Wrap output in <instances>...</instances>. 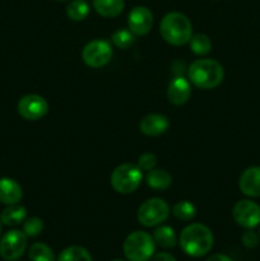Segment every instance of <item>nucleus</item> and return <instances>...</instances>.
Masks as SVG:
<instances>
[{"label": "nucleus", "mask_w": 260, "mask_h": 261, "mask_svg": "<svg viewBox=\"0 0 260 261\" xmlns=\"http://www.w3.org/2000/svg\"><path fill=\"white\" fill-rule=\"evenodd\" d=\"M178 242L181 249L189 256L200 257L211 251L214 237L206 226L201 223H191L181 231Z\"/></svg>", "instance_id": "nucleus-1"}, {"label": "nucleus", "mask_w": 260, "mask_h": 261, "mask_svg": "<svg viewBox=\"0 0 260 261\" xmlns=\"http://www.w3.org/2000/svg\"><path fill=\"white\" fill-rule=\"evenodd\" d=\"M188 78L198 88L213 89L223 82L224 69L214 59H198L189 66Z\"/></svg>", "instance_id": "nucleus-2"}, {"label": "nucleus", "mask_w": 260, "mask_h": 261, "mask_svg": "<svg viewBox=\"0 0 260 261\" xmlns=\"http://www.w3.org/2000/svg\"><path fill=\"white\" fill-rule=\"evenodd\" d=\"M160 32L167 43L183 46L188 43L193 36V24L183 13L170 12L161 20Z\"/></svg>", "instance_id": "nucleus-3"}, {"label": "nucleus", "mask_w": 260, "mask_h": 261, "mask_svg": "<svg viewBox=\"0 0 260 261\" xmlns=\"http://www.w3.org/2000/svg\"><path fill=\"white\" fill-rule=\"evenodd\" d=\"M153 236L144 231H134L125 239L124 255L129 261H148L154 255Z\"/></svg>", "instance_id": "nucleus-4"}, {"label": "nucleus", "mask_w": 260, "mask_h": 261, "mask_svg": "<svg viewBox=\"0 0 260 261\" xmlns=\"http://www.w3.org/2000/svg\"><path fill=\"white\" fill-rule=\"evenodd\" d=\"M143 180L142 170L138 165L122 163L117 166L111 173V185L114 190L119 194H132L140 186Z\"/></svg>", "instance_id": "nucleus-5"}, {"label": "nucleus", "mask_w": 260, "mask_h": 261, "mask_svg": "<svg viewBox=\"0 0 260 261\" xmlns=\"http://www.w3.org/2000/svg\"><path fill=\"white\" fill-rule=\"evenodd\" d=\"M170 216V206L163 199L152 198L145 200L138 209L137 218L142 226L155 227Z\"/></svg>", "instance_id": "nucleus-6"}, {"label": "nucleus", "mask_w": 260, "mask_h": 261, "mask_svg": "<svg viewBox=\"0 0 260 261\" xmlns=\"http://www.w3.org/2000/svg\"><path fill=\"white\" fill-rule=\"evenodd\" d=\"M112 58V47L107 41H89L82 51V59L89 68L98 69L106 65Z\"/></svg>", "instance_id": "nucleus-7"}, {"label": "nucleus", "mask_w": 260, "mask_h": 261, "mask_svg": "<svg viewBox=\"0 0 260 261\" xmlns=\"http://www.w3.org/2000/svg\"><path fill=\"white\" fill-rule=\"evenodd\" d=\"M27 236L23 231H8L0 240V256L5 261L18 260L25 251Z\"/></svg>", "instance_id": "nucleus-8"}, {"label": "nucleus", "mask_w": 260, "mask_h": 261, "mask_svg": "<svg viewBox=\"0 0 260 261\" xmlns=\"http://www.w3.org/2000/svg\"><path fill=\"white\" fill-rule=\"evenodd\" d=\"M232 217L239 226L251 229L260 224V206L255 201L240 200L232 209Z\"/></svg>", "instance_id": "nucleus-9"}, {"label": "nucleus", "mask_w": 260, "mask_h": 261, "mask_svg": "<svg viewBox=\"0 0 260 261\" xmlns=\"http://www.w3.org/2000/svg\"><path fill=\"white\" fill-rule=\"evenodd\" d=\"M48 103L38 94H25L18 102V112L28 121L40 120L47 114Z\"/></svg>", "instance_id": "nucleus-10"}, {"label": "nucleus", "mask_w": 260, "mask_h": 261, "mask_svg": "<svg viewBox=\"0 0 260 261\" xmlns=\"http://www.w3.org/2000/svg\"><path fill=\"white\" fill-rule=\"evenodd\" d=\"M153 25V13L147 7H135L127 15V28L135 36H145Z\"/></svg>", "instance_id": "nucleus-11"}, {"label": "nucleus", "mask_w": 260, "mask_h": 261, "mask_svg": "<svg viewBox=\"0 0 260 261\" xmlns=\"http://www.w3.org/2000/svg\"><path fill=\"white\" fill-rule=\"evenodd\" d=\"M191 96L190 82L184 76H175L168 83L167 98L175 106H183Z\"/></svg>", "instance_id": "nucleus-12"}, {"label": "nucleus", "mask_w": 260, "mask_h": 261, "mask_svg": "<svg viewBox=\"0 0 260 261\" xmlns=\"http://www.w3.org/2000/svg\"><path fill=\"white\" fill-rule=\"evenodd\" d=\"M170 126V121L165 115L149 114L139 122V130L147 137H160L165 134Z\"/></svg>", "instance_id": "nucleus-13"}, {"label": "nucleus", "mask_w": 260, "mask_h": 261, "mask_svg": "<svg viewBox=\"0 0 260 261\" xmlns=\"http://www.w3.org/2000/svg\"><path fill=\"white\" fill-rule=\"evenodd\" d=\"M239 188L244 195L250 198H260V166H254L240 176Z\"/></svg>", "instance_id": "nucleus-14"}, {"label": "nucleus", "mask_w": 260, "mask_h": 261, "mask_svg": "<svg viewBox=\"0 0 260 261\" xmlns=\"http://www.w3.org/2000/svg\"><path fill=\"white\" fill-rule=\"evenodd\" d=\"M23 198V190L19 184L13 178H0V203L13 205L18 204Z\"/></svg>", "instance_id": "nucleus-15"}, {"label": "nucleus", "mask_w": 260, "mask_h": 261, "mask_svg": "<svg viewBox=\"0 0 260 261\" xmlns=\"http://www.w3.org/2000/svg\"><path fill=\"white\" fill-rule=\"evenodd\" d=\"M27 218V209L19 204L8 205L0 214V221L5 226H18Z\"/></svg>", "instance_id": "nucleus-16"}, {"label": "nucleus", "mask_w": 260, "mask_h": 261, "mask_svg": "<svg viewBox=\"0 0 260 261\" xmlns=\"http://www.w3.org/2000/svg\"><path fill=\"white\" fill-rule=\"evenodd\" d=\"M124 0H93V8L101 17H117L124 10Z\"/></svg>", "instance_id": "nucleus-17"}, {"label": "nucleus", "mask_w": 260, "mask_h": 261, "mask_svg": "<svg viewBox=\"0 0 260 261\" xmlns=\"http://www.w3.org/2000/svg\"><path fill=\"white\" fill-rule=\"evenodd\" d=\"M147 185L154 190H167L172 185V176L166 170H153L147 173Z\"/></svg>", "instance_id": "nucleus-18"}, {"label": "nucleus", "mask_w": 260, "mask_h": 261, "mask_svg": "<svg viewBox=\"0 0 260 261\" xmlns=\"http://www.w3.org/2000/svg\"><path fill=\"white\" fill-rule=\"evenodd\" d=\"M153 240L158 246L165 249H172L177 244V236L170 226H161L155 228L153 232Z\"/></svg>", "instance_id": "nucleus-19"}, {"label": "nucleus", "mask_w": 260, "mask_h": 261, "mask_svg": "<svg viewBox=\"0 0 260 261\" xmlns=\"http://www.w3.org/2000/svg\"><path fill=\"white\" fill-rule=\"evenodd\" d=\"M65 13L69 19L79 22V20H83L88 17L89 5L86 0H73L66 7Z\"/></svg>", "instance_id": "nucleus-20"}, {"label": "nucleus", "mask_w": 260, "mask_h": 261, "mask_svg": "<svg viewBox=\"0 0 260 261\" xmlns=\"http://www.w3.org/2000/svg\"><path fill=\"white\" fill-rule=\"evenodd\" d=\"M189 43H190V50L193 51L195 55H206V54L211 53L212 50L211 38L206 35H204V33H196V35H193L191 36L190 41H189Z\"/></svg>", "instance_id": "nucleus-21"}, {"label": "nucleus", "mask_w": 260, "mask_h": 261, "mask_svg": "<svg viewBox=\"0 0 260 261\" xmlns=\"http://www.w3.org/2000/svg\"><path fill=\"white\" fill-rule=\"evenodd\" d=\"M58 261H92V256L84 247L70 246L60 252Z\"/></svg>", "instance_id": "nucleus-22"}, {"label": "nucleus", "mask_w": 260, "mask_h": 261, "mask_svg": "<svg viewBox=\"0 0 260 261\" xmlns=\"http://www.w3.org/2000/svg\"><path fill=\"white\" fill-rule=\"evenodd\" d=\"M28 255H30L31 261H55V255H54L53 250L42 242L33 244L30 247Z\"/></svg>", "instance_id": "nucleus-23"}, {"label": "nucleus", "mask_w": 260, "mask_h": 261, "mask_svg": "<svg viewBox=\"0 0 260 261\" xmlns=\"http://www.w3.org/2000/svg\"><path fill=\"white\" fill-rule=\"evenodd\" d=\"M172 214L180 221H191L196 216V208L191 201L183 200L173 205Z\"/></svg>", "instance_id": "nucleus-24"}, {"label": "nucleus", "mask_w": 260, "mask_h": 261, "mask_svg": "<svg viewBox=\"0 0 260 261\" xmlns=\"http://www.w3.org/2000/svg\"><path fill=\"white\" fill-rule=\"evenodd\" d=\"M111 41L116 47L125 50V48H129L135 42V35L130 30L120 28L116 32L112 33Z\"/></svg>", "instance_id": "nucleus-25"}, {"label": "nucleus", "mask_w": 260, "mask_h": 261, "mask_svg": "<svg viewBox=\"0 0 260 261\" xmlns=\"http://www.w3.org/2000/svg\"><path fill=\"white\" fill-rule=\"evenodd\" d=\"M43 222L38 217H31L23 223V232L27 237H36L42 232Z\"/></svg>", "instance_id": "nucleus-26"}, {"label": "nucleus", "mask_w": 260, "mask_h": 261, "mask_svg": "<svg viewBox=\"0 0 260 261\" xmlns=\"http://www.w3.org/2000/svg\"><path fill=\"white\" fill-rule=\"evenodd\" d=\"M157 165V157L153 153H143L138 160V167L142 171H150Z\"/></svg>", "instance_id": "nucleus-27"}, {"label": "nucleus", "mask_w": 260, "mask_h": 261, "mask_svg": "<svg viewBox=\"0 0 260 261\" xmlns=\"http://www.w3.org/2000/svg\"><path fill=\"white\" fill-rule=\"evenodd\" d=\"M241 241L244 246L247 247V249H255L257 244H259V236L254 231H246L242 234Z\"/></svg>", "instance_id": "nucleus-28"}, {"label": "nucleus", "mask_w": 260, "mask_h": 261, "mask_svg": "<svg viewBox=\"0 0 260 261\" xmlns=\"http://www.w3.org/2000/svg\"><path fill=\"white\" fill-rule=\"evenodd\" d=\"M150 261H176V259L171 254H167V252H160V254L153 255L150 257Z\"/></svg>", "instance_id": "nucleus-29"}, {"label": "nucleus", "mask_w": 260, "mask_h": 261, "mask_svg": "<svg viewBox=\"0 0 260 261\" xmlns=\"http://www.w3.org/2000/svg\"><path fill=\"white\" fill-rule=\"evenodd\" d=\"M206 261H232V259H229L227 255L223 254H214L212 256H209Z\"/></svg>", "instance_id": "nucleus-30"}, {"label": "nucleus", "mask_w": 260, "mask_h": 261, "mask_svg": "<svg viewBox=\"0 0 260 261\" xmlns=\"http://www.w3.org/2000/svg\"><path fill=\"white\" fill-rule=\"evenodd\" d=\"M0 234H2V221H0Z\"/></svg>", "instance_id": "nucleus-31"}, {"label": "nucleus", "mask_w": 260, "mask_h": 261, "mask_svg": "<svg viewBox=\"0 0 260 261\" xmlns=\"http://www.w3.org/2000/svg\"><path fill=\"white\" fill-rule=\"evenodd\" d=\"M58 2H66V0H58Z\"/></svg>", "instance_id": "nucleus-32"}, {"label": "nucleus", "mask_w": 260, "mask_h": 261, "mask_svg": "<svg viewBox=\"0 0 260 261\" xmlns=\"http://www.w3.org/2000/svg\"><path fill=\"white\" fill-rule=\"evenodd\" d=\"M112 261H124V260H112Z\"/></svg>", "instance_id": "nucleus-33"}]
</instances>
